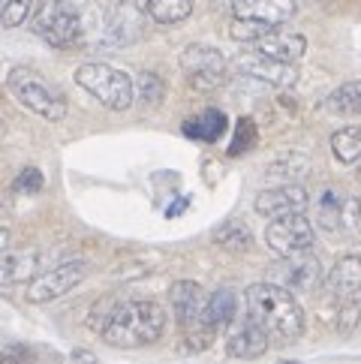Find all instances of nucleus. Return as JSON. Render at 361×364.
<instances>
[{
  "label": "nucleus",
  "instance_id": "2eb2a0df",
  "mask_svg": "<svg viewBox=\"0 0 361 364\" xmlns=\"http://www.w3.org/2000/svg\"><path fill=\"white\" fill-rule=\"evenodd\" d=\"M235 18H253L268 28H280L295 16V0H232Z\"/></svg>",
  "mask_w": 361,
  "mask_h": 364
},
{
  "label": "nucleus",
  "instance_id": "9d476101",
  "mask_svg": "<svg viewBox=\"0 0 361 364\" xmlns=\"http://www.w3.org/2000/svg\"><path fill=\"white\" fill-rule=\"evenodd\" d=\"M316 220L331 235H338L343 229H361V202L343 196L338 187H328L322 190L316 202Z\"/></svg>",
  "mask_w": 361,
  "mask_h": 364
},
{
  "label": "nucleus",
  "instance_id": "20e7f679",
  "mask_svg": "<svg viewBox=\"0 0 361 364\" xmlns=\"http://www.w3.org/2000/svg\"><path fill=\"white\" fill-rule=\"evenodd\" d=\"M9 90L24 109H31L45 121H60L67 114V100L60 97V90L45 75L33 73L28 67H18L9 73Z\"/></svg>",
  "mask_w": 361,
  "mask_h": 364
},
{
  "label": "nucleus",
  "instance_id": "473e14b6",
  "mask_svg": "<svg viewBox=\"0 0 361 364\" xmlns=\"http://www.w3.org/2000/svg\"><path fill=\"white\" fill-rule=\"evenodd\" d=\"M0 364H31V355L24 349H4L0 353Z\"/></svg>",
  "mask_w": 361,
  "mask_h": 364
},
{
  "label": "nucleus",
  "instance_id": "dca6fc26",
  "mask_svg": "<svg viewBox=\"0 0 361 364\" xmlns=\"http://www.w3.org/2000/svg\"><path fill=\"white\" fill-rule=\"evenodd\" d=\"M256 51L265 58H274V60H283V63H295L304 58L307 51V40L301 33L295 31H280V28H271L265 36H259V40L253 43Z\"/></svg>",
  "mask_w": 361,
  "mask_h": 364
},
{
  "label": "nucleus",
  "instance_id": "6e6552de",
  "mask_svg": "<svg viewBox=\"0 0 361 364\" xmlns=\"http://www.w3.org/2000/svg\"><path fill=\"white\" fill-rule=\"evenodd\" d=\"M145 33V12L136 0H114L106 24H102V46L106 48H126L141 40Z\"/></svg>",
  "mask_w": 361,
  "mask_h": 364
},
{
  "label": "nucleus",
  "instance_id": "cd10ccee",
  "mask_svg": "<svg viewBox=\"0 0 361 364\" xmlns=\"http://www.w3.org/2000/svg\"><path fill=\"white\" fill-rule=\"evenodd\" d=\"M256 139H259V133H256L253 121L241 118L238 127H235V139H232V145H229V154H232V157H241V154H247L256 145Z\"/></svg>",
  "mask_w": 361,
  "mask_h": 364
},
{
  "label": "nucleus",
  "instance_id": "1a4fd4ad",
  "mask_svg": "<svg viewBox=\"0 0 361 364\" xmlns=\"http://www.w3.org/2000/svg\"><path fill=\"white\" fill-rule=\"evenodd\" d=\"M85 277H87V265L85 262H63L58 268L45 271V274H40L36 280H31V286H28V301H33V304L58 301V298L72 292Z\"/></svg>",
  "mask_w": 361,
  "mask_h": 364
},
{
  "label": "nucleus",
  "instance_id": "393cba45",
  "mask_svg": "<svg viewBox=\"0 0 361 364\" xmlns=\"http://www.w3.org/2000/svg\"><path fill=\"white\" fill-rule=\"evenodd\" d=\"M307 166H311V163H307V157L301 151H286L280 160H274L268 166V175L271 178H283V181H289V184H292L295 178H301L307 172Z\"/></svg>",
  "mask_w": 361,
  "mask_h": 364
},
{
  "label": "nucleus",
  "instance_id": "9b49d317",
  "mask_svg": "<svg viewBox=\"0 0 361 364\" xmlns=\"http://www.w3.org/2000/svg\"><path fill=\"white\" fill-rule=\"evenodd\" d=\"M235 70L250 75L256 82H265V85H274V87H289L298 82V70L295 63H283L274 58H265L259 51H247V55H238L235 60Z\"/></svg>",
  "mask_w": 361,
  "mask_h": 364
},
{
  "label": "nucleus",
  "instance_id": "4be33fe9",
  "mask_svg": "<svg viewBox=\"0 0 361 364\" xmlns=\"http://www.w3.org/2000/svg\"><path fill=\"white\" fill-rule=\"evenodd\" d=\"M325 109L331 114H361V79H352V82H343L340 87H334L328 100H325Z\"/></svg>",
  "mask_w": 361,
  "mask_h": 364
},
{
  "label": "nucleus",
  "instance_id": "ddd939ff",
  "mask_svg": "<svg viewBox=\"0 0 361 364\" xmlns=\"http://www.w3.org/2000/svg\"><path fill=\"white\" fill-rule=\"evenodd\" d=\"M280 277H283V286H286V289L311 292L322 283V265L311 250H304V253H295V256L283 259Z\"/></svg>",
  "mask_w": 361,
  "mask_h": 364
},
{
  "label": "nucleus",
  "instance_id": "a878e982",
  "mask_svg": "<svg viewBox=\"0 0 361 364\" xmlns=\"http://www.w3.org/2000/svg\"><path fill=\"white\" fill-rule=\"evenodd\" d=\"M136 85V94H139V102L141 106H160L166 100V82L160 79L157 73H139V82Z\"/></svg>",
  "mask_w": 361,
  "mask_h": 364
},
{
  "label": "nucleus",
  "instance_id": "412c9836",
  "mask_svg": "<svg viewBox=\"0 0 361 364\" xmlns=\"http://www.w3.org/2000/svg\"><path fill=\"white\" fill-rule=\"evenodd\" d=\"M229 129V121L220 109H205L196 118L184 121V136L199 139V141H217Z\"/></svg>",
  "mask_w": 361,
  "mask_h": 364
},
{
  "label": "nucleus",
  "instance_id": "2f4dec72",
  "mask_svg": "<svg viewBox=\"0 0 361 364\" xmlns=\"http://www.w3.org/2000/svg\"><path fill=\"white\" fill-rule=\"evenodd\" d=\"M16 190L18 193H36V190H43V172H40V168H24V172L18 175V181H16Z\"/></svg>",
  "mask_w": 361,
  "mask_h": 364
},
{
  "label": "nucleus",
  "instance_id": "b1692460",
  "mask_svg": "<svg viewBox=\"0 0 361 364\" xmlns=\"http://www.w3.org/2000/svg\"><path fill=\"white\" fill-rule=\"evenodd\" d=\"M193 12V0H148V16L157 24H178Z\"/></svg>",
  "mask_w": 361,
  "mask_h": 364
},
{
  "label": "nucleus",
  "instance_id": "39448f33",
  "mask_svg": "<svg viewBox=\"0 0 361 364\" xmlns=\"http://www.w3.org/2000/svg\"><path fill=\"white\" fill-rule=\"evenodd\" d=\"M33 31L55 48H72L85 33L79 9L67 4V0H45L43 9L36 12Z\"/></svg>",
  "mask_w": 361,
  "mask_h": 364
},
{
  "label": "nucleus",
  "instance_id": "c85d7f7f",
  "mask_svg": "<svg viewBox=\"0 0 361 364\" xmlns=\"http://www.w3.org/2000/svg\"><path fill=\"white\" fill-rule=\"evenodd\" d=\"M268 31H271L268 24L253 21V18H235V21H232V28H229L232 40H238V43H256V40H259V36H265Z\"/></svg>",
  "mask_w": 361,
  "mask_h": 364
},
{
  "label": "nucleus",
  "instance_id": "72a5a7b5",
  "mask_svg": "<svg viewBox=\"0 0 361 364\" xmlns=\"http://www.w3.org/2000/svg\"><path fill=\"white\" fill-rule=\"evenodd\" d=\"M6 244H9V232H6V229H0V253L6 250Z\"/></svg>",
  "mask_w": 361,
  "mask_h": 364
},
{
  "label": "nucleus",
  "instance_id": "7ed1b4c3",
  "mask_svg": "<svg viewBox=\"0 0 361 364\" xmlns=\"http://www.w3.org/2000/svg\"><path fill=\"white\" fill-rule=\"evenodd\" d=\"M75 82L90 97H97L106 109L126 112L136 100V85L124 70H114L109 63H82L75 70Z\"/></svg>",
  "mask_w": 361,
  "mask_h": 364
},
{
  "label": "nucleus",
  "instance_id": "aec40b11",
  "mask_svg": "<svg viewBox=\"0 0 361 364\" xmlns=\"http://www.w3.org/2000/svg\"><path fill=\"white\" fill-rule=\"evenodd\" d=\"M235 316H238V292L235 289L211 292V298L205 301V310H202V322L211 331H220L229 322H235Z\"/></svg>",
  "mask_w": 361,
  "mask_h": 364
},
{
  "label": "nucleus",
  "instance_id": "bb28decb",
  "mask_svg": "<svg viewBox=\"0 0 361 364\" xmlns=\"http://www.w3.org/2000/svg\"><path fill=\"white\" fill-rule=\"evenodd\" d=\"M214 241L220 244V247H226V250H250V244H253L250 232L244 229L241 223H229V226H223V229L214 235Z\"/></svg>",
  "mask_w": 361,
  "mask_h": 364
},
{
  "label": "nucleus",
  "instance_id": "7c9ffc66",
  "mask_svg": "<svg viewBox=\"0 0 361 364\" xmlns=\"http://www.w3.org/2000/svg\"><path fill=\"white\" fill-rule=\"evenodd\" d=\"M343 314H340V331H352L355 325L361 322V292L355 298H350V301H343Z\"/></svg>",
  "mask_w": 361,
  "mask_h": 364
},
{
  "label": "nucleus",
  "instance_id": "f704fd0d",
  "mask_svg": "<svg viewBox=\"0 0 361 364\" xmlns=\"http://www.w3.org/2000/svg\"><path fill=\"white\" fill-rule=\"evenodd\" d=\"M0 4H6V0H0Z\"/></svg>",
  "mask_w": 361,
  "mask_h": 364
},
{
  "label": "nucleus",
  "instance_id": "f8f14e48",
  "mask_svg": "<svg viewBox=\"0 0 361 364\" xmlns=\"http://www.w3.org/2000/svg\"><path fill=\"white\" fill-rule=\"evenodd\" d=\"M307 202H311V196H307V190L301 184H280V187H268L262 193H256L253 208L256 214L274 220L283 214H304Z\"/></svg>",
  "mask_w": 361,
  "mask_h": 364
},
{
  "label": "nucleus",
  "instance_id": "423d86ee",
  "mask_svg": "<svg viewBox=\"0 0 361 364\" xmlns=\"http://www.w3.org/2000/svg\"><path fill=\"white\" fill-rule=\"evenodd\" d=\"M313 223L307 220L304 214H283V217H274L265 229V241L268 247L274 250L280 259L286 256H295V253H304L313 247Z\"/></svg>",
  "mask_w": 361,
  "mask_h": 364
},
{
  "label": "nucleus",
  "instance_id": "0eeeda50",
  "mask_svg": "<svg viewBox=\"0 0 361 364\" xmlns=\"http://www.w3.org/2000/svg\"><path fill=\"white\" fill-rule=\"evenodd\" d=\"M180 70L193 90H214L226 79V58L211 46H187L180 51Z\"/></svg>",
  "mask_w": 361,
  "mask_h": 364
},
{
  "label": "nucleus",
  "instance_id": "c756f323",
  "mask_svg": "<svg viewBox=\"0 0 361 364\" xmlns=\"http://www.w3.org/2000/svg\"><path fill=\"white\" fill-rule=\"evenodd\" d=\"M33 4H36V0H6L4 12H0V21H4V28H18V24L28 21Z\"/></svg>",
  "mask_w": 361,
  "mask_h": 364
},
{
  "label": "nucleus",
  "instance_id": "a211bd4d",
  "mask_svg": "<svg viewBox=\"0 0 361 364\" xmlns=\"http://www.w3.org/2000/svg\"><path fill=\"white\" fill-rule=\"evenodd\" d=\"M43 259L33 250H4L0 253V286L31 283L40 274Z\"/></svg>",
  "mask_w": 361,
  "mask_h": 364
},
{
  "label": "nucleus",
  "instance_id": "f03ea898",
  "mask_svg": "<svg viewBox=\"0 0 361 364\" xmlns=\"http://www.w3.org/2000/svg\"><path fill=\"white\" fill-rule=\"evenodd\" d=\"M166 331V310L151 298L139 301H121L109 310V319L102 325V337L112 346L139 349L157 343Z\"/></svg>",
  "mask_w": 361,
  "mask_h": 364
},
{
  "label": "nucleus",
  "instance_id": "f257e3e1",
  "mask_svg": "<svg viewBox=\"0 0 361 364\" xmlns=\"http://www.w3.org/2000/svg\"><path fill=\"white\" fill-rule=\"evenodd\" d=\"M244 301H247V319L265 331L271 343H292L304 334V310L286 286L253 283L244 292Z\"/></svg>",
  "mask_w": 361,
  "mask_h": 364
},
{
  "label": "nucleus",
  "instance_id": "f3484780",
  "mask_svg": "<svg viewBox=\"0 0 361 364\" xmlns=\"http://www.w3.org/2000/svg\"><path fill=\"white\" fill-rule=\"evenodd\" d=\"M325 286L338 301H350V298H355L361 292V256H355V253L340 256L338 262L331 265Z\"/></svg>",
  "mask_w": 361,
  "mask_h": 364
},
{
  "label": "nucleus",
  "instance_id": "5701e85b",
  "mask_svg": "<svg viewBox=\"0 0 361 364\" xmlns=\"http://www.w3.org/2000/svg\"><path fill=\"white\" fill-rule=\"evenodd\" d=\"M331 151L340 163L352 166L361 160V127H340L331 136Z\"/></svg>",
  "mask_w": 361,
  "mask_h": 364
},
{
  "label": "nucleus",
  "instance_id": "6ab92c4d",
  "mask_svg": "<svg viewBox=\"0 0 361 364\" xmlns=\"http://www.w3.org/2000/svg\"><path fill=\"white\" fill-rule=\"evenodd\" d=\"M268 337L262 328H256V325L247 319L241 325V328H235L229 334V343H226V353L232 358H241V361H250V358H259L265 355V349H268Z\"/></svg>",
  "mask_w": 361,
  "mask_h": 364
},
{
  "label": "nucleus",
  "instance_id": "4468645a",
  "mask_svg": "<svg viewBox=\"0 0 361 364\" xmlns=\"http://www.w3.org/2000/svg\"><path fill=\"white\" fill-rule=\"evenodd\" d=\"M205 301H208V295H205V289L196 280H175L172 283L169 304L175 310V319L184 325V328H190V325H196L202 319Z\"/></svg>",
  "mask_w": 361,
  "mask_h": 364
}]
</instances>
